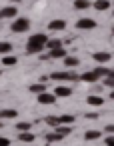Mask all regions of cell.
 <instances>
[{"instance_id":"6da1fadb","label":"cell","mask_w":114,"mask_h":146,"mask_svg":"<svg viewBox=\"0 0 114 146\" xmlns=\"http://www.w3.org/2000/svg\"><path fill=\"white\" fill-rule=\"evenodd\" d=\"M46 42H48V36L42 34V32H36V34H32V36L28 38V42H26V52H28V54H38V52H42V50L46 48Z\"/></svg>"},{"instance_id":"7a4b0ae2","label":"cell","mask_w":114,"mask_h":146,"mask_svg":"<svg viewBox=\"0 0 114 146\" xmlns=\"http://www.w3.org/2000/svg\"><path fill=\"white\" fill-rule=\"evenodd\" d=\"M50 80L54 82H74V80H80V76L74 72V68H66V70H56L50 74Z\"/></svg>"},{"instance_id":"3957f363","label":"cell","mask_w":114,"mask_h":146,"mask_svg":"<svg viewBox=\"0 0 114 146\" xmlns=\"http://www.w3.org/2000/svg\"><path fill=\"white\" fill-rule=\"evenodd\" d=\"M10 30L16 32V34L28 32V30H30V20L24 18V16H16V18H12V22H10Z\"/></svg>"},{"instance_id":"277c9868","label":"cell","mask_w":114,"mask_h":146,"mask_svg":"<svg viewBox=\"0 0 114 146\" xmlns=\"http://www.w3.org/2000/svg\"><path fill=\"white\" fill-rule=\"evenodd\" d=\"M36 100H38V104H44V106H48V104H54V102L58 100V96H56L54 92H48V90H44V92H40V94L36 96Z\"/></svg>"},{"instance_id":"5b68a950","label":"cell","mask_w":114,"mask_h":146,"mask_svg":"<svg viewBox=\"0 0 114 146\" xmlns=\"http://www.w3.org/2000/svg\"><path fill=\"white\" fill-rule=\"evenodd\" d=\"M68 52H66V48L64 46H60V48H52L48 54H42V60H56V58H64Z\"/></svg>"},{"instance_id":"8992f818","label":"cell","mask_w":114,"mask_h":146,"mask_svg":"<svg viewBox=\"0 0 114 146\" xmlns=\"http://www.w3.org/2000/svg\"><path fill=\"white\" fill-rule=\"evenodd\" d=\"M76 28L78 30H94L96 28V20H92V18H80V20H76Z\"/></svg>"},{"instance_id":"52a82bcc","label":"cell","mask_w":114,"mask_h":146,"mask_svg":"<svg viewBox=\"0 0 114 146\" xmlns=\"http://www.w3.org/2000/svg\"><path fill=\"white\" fill-rule=\"evenodd\" d=\"M80 80L86 82V84H96V82H100L102 78H100L94 70H88V72H82V74H80Z\"/></svg>"},{"instance_id":"ba28073f","label":"cell","mask_w":114,"mask_h":146,"mask_svg":"<svg viewBox=\"0 0 114 146\" xmlns=\"http://www.w3.org/2000/svg\"><path fill=\"white\" fill-rule=\"evenodd\" d=\"M16 16H18L16 6H4L2 10H0V18H2V20H12V18H16Z\"/></svg>"},{"instance_id":"9c48e42d","label":"cell","mask_w":114,"mask_h":146,"mask_svg":"<svg viewBox=\"0 0 114 146\" xmlns=\"http://www.w3.org/2000/svg\"><path fill=\"white\" fill-rule=\"evenodd\" d=\"M64 28H66V20H62V18H54V20L48 22V30L50 32H60Z\"/></svg>"},{"instance_id":"30bf717a","label":"cell","mask_w":114,"mask_h":146,"mask_svg":"<svg viewBox=\"0 0 114 146\" xmlns=\"http://www.w3.org/2000/svg\"><path fill=\"white\" fill-rule=\"evenodd\" d=\"M110 58H112V54H110V52H104V50L92 54V60L98 62V64H106V62H110Z\"/></svg>"},{"instance_id":"8fae6325","label":"cell","mask_w":114,"mask_h":146,"mask_svg":"<svg viewBox=\"0 0 114 146\" xmlns=\"http://www.w3.org/2000/svg\"><path fill=\"white\" fill-rule=\"evenodd\" d=\"M54 94H56L58 98H68V96L72 94V88L66 86V84H58V86L54 88Z\"/></svg>"},{"instance_id":"7c38bea8","label":"cell","mask_w":114,"mask_h":146,"mask_svg":"<svg viewBox=\"0 0 114 146\" xmlns=\"http://www.w3.org/2000/svg\"><path fill=\"white\" fill-rule=\"evenodd\" d=\"M36 140V134L26 130V132H18V142H24V144H32Z\"/></svg>"},{"instance_id":"4fadbf2b","label":"cell","mask_w":114,"mask_h":146,"mask_svg":"<svg viewBox=\"0 0 114 146\" xmlns=\"http://www.w3.org/2000/svg\"><path fill=\"white\" fill-rule=\"evenodd\" d=\"M16 116H18V110H14V108H2V110H0V118L14 120Z\"/></svg>"},{"instance_id":"5bb4252c","label":"cell","mask_w":114,"mask_h":146,"mask_svg":"<svg viewBox=\"0 0 114 146\" xmlns=\"http://www.w3.org/2000/svg\"><path fill=\"white\" fill-rule=\"evenodd\" d=\"M16 64H18V58H16L14 54H4V56H2V66L10 68V66H16Z\"/></svg>"},{"instance_id":"9a60e30c","label":"cell","mask_w":114,"mask_h":146,"mask_svg":"<svg viewBox=\"0 0 114 146\" xmlns=\"http://www.w3.org/2000/svg\"><path fill=\"white\" fill-rule=\"evenodd\" d=\"M86 102H88L90 106H102V104H104V98H102L100 94H94V92H92V94L86 98Z\"/></svg>"},{"instance_id":"2e32d148","label":"cell","mask_w":114,"mask_h":146,"mask_svg":"<svg viewBox=\"0 0 114 146\" xmlns=\"http://www.w3.org/2000/svg\"><path fill=\"white\" fill-rule=\"evenodd\" d=\"M62 60H64V68H76V66L80 64V60H78L76 56H68V54H66Z\"/></svg>"},{"instance_id":"e0dca14e","label":"cell","mask_w":114,"mask_h":146,"mask_svg":"<svg viewBox=\"0 0 114 146\" xmlns=\"http://www.w3.org/2000/svg\"><path fill=\"white\" fill-rule=\"evenodd\" d=\"M92 6L96 10H100V12H106L110 8V2H108V0H96V2H92Z\"/></svg>"},{"instance_id":"ac0fdd59","label":"cell","mask_w":114,"mask_h":146,"mask_svg":"<svg viewBox=\"0 0 114 146\" xmlns=\"http://www.w3.org/2000/svg\"><path fill=\"white\" fill-rule=\"evenodd\" d=\"M54 130H56L58 134H62V136L66 138V136H68V134L72 132V124H60V126H56Z\"/></svg>"},{"instance_id":"d6986e66","label":"cell","mask_w":114,"mask_h":146,"mask_svg":"<svg viewBox=\"0 0 114 146\" xmlns=\"http://www.w3.org/2000/svg\"><path fill=\"white\" fill-rule=\"evenodd\" d=\"M44 138H46V142H48V144H52V142H60V140H62L64 136H62V134H58V132L54 130V132H48V134H46Z\"/></svg>"},{"instance_id":"ffe728a7","label":"cell","mask_w":114,"mask_h":146,"mask_svg":"<svg viewBox=\"0 0 114 146\" xmlns=\"http://www.w3.org/2000/svg\"><path fill=\"white\" fill-rule=\"evenodd\" d=\"M90 6H92L90 0H74V8H76V10H86V8H90Z\"/></svg>"},{"instance_id":"44dd1931","label":"cell","mask_w":114,"mask_h":146,"mask_svg":"<svg viewBox=\"0 0 114 146\" xmlns=\"http://www.w3.org/2000/svg\"><path fill=\"white\" fill-rule=\"evenodd\" d=\"M28 90H30L32 94H36V96H38L40 92H44V90H46V84H40V82H38V84H30V86H28Z\"/></svg>"},{"instance_id":"7402d4cb","label":"cell","mask_w":114,"mask_h":146,"mask_svg":"<svg viewBox=\"0 0 114 146\" xmlns=\"http://www.w3.org/2000/svg\"><path fill=\"white\" fill-rule=\"evenodd\" d=\"M84 138H86V140H100V138H102V132H100V130H88V132L84 134Z\"/></svg>"},{"instance_id":"603a6c76","label":"cell","mask_w":114,"mask_h":146,"mask_svg":"<svg viewBox=\"0 0 114 146\" xmlns=\"http://www.w3.org/2000/svg\"><path fill=\"white\" fill-rule=\"evenodd\" d=\"M60 46H62V40H60V38H48V42H46V48H48V50L60 48Z\"/></svg>"},{"instance_id":"cb8c5ba5","label":"cell","mask_w":114,"mask_h":146,"mask_svg":"<svg viewBox=\"0 0 114 146\" xmlns=\"http://www.w3.org/2000/svg\"><path fill=\"white\" fill-rule=\"evenodd\" d=\"M44 122H46L50 128H56V126H60V118H58V116H46V118H44Z\"/></svg>"},{"instance_id":"d4e9b609","label":"cell","mask_w":114,"mask_h":146,"mask_svg":"<svg viewBox=\"0 0 114 146\" xmlns=\"http://www.w3.org/2000/svg\"><path fill=\"white\" fill-rule=\"evenodd\" d=\"M10 52H12V44L2 40V42H0V54L4 56V54H10Z\"/></svg>"},{"instance_id":"484cf974","label":"cell","mask_w":114,"mask_h":146,"mask_svg":"<svg viewBox=\"0 0 114 146\" xmlns=\"http://www.w3.org/2000/svg\"><path fill=\"white\" fill-rule=\"evenodd\" d=\"M58 118H60V124H74V120H76V116H72V114H62Z\"/></svg>"},{"instance_id":"4316f807","label":"cell","mask_w":114,"mask_h":146,"mask_svg":"<svg viewBox=\"0 0 114 146\" xmlns=\"http://www.w3.org/2000/svg\"><path fill=\"white\" fill-rule=\"evenodd\" d=\"M26 130H32L30 122H16V132H26Z\"/></svg>"},{"instance_id":"83f0119b","label":"cell","mask_w":114,"mask_h":146,"mask_svg":"<svg viewBox=\"0 0 114 146\" xmlns=\"http://www.w3.org/2000/svg\"><path fill=\"white\" fill-rule=\"evenodd\" d=\"M94 72L100 76V78H104V76H108V72H110V68H106V66H102V64H98V68H94Z\"/></svg>"},{"instance_id":"f1b7e54d","label":"cell","mask_w":114,"mask_h":146,"mask_svg":"<svg viewBox=\"0 0 114 146\" xmlns=\"http://www.w3.org/2000/svg\"><path fill=\"white\" fill-rule=\"evenodd\" d=\"M102 86L114 88V78H112V76H104V78H102Z\"/></svg>"},{"instance_id":"f546056e","label":"cell","mask_w":114,"mask_h":146,"mask_svg":"<svg viewBox=\"0 0 114 146\" xmlns=\"http://www.w3.org/2000/svg\"><path fill=\"white\" fill-rule=\"evenodd\" d=\"M104 144H106V146H114V134H108V136L104 138Z\"/></svg>"},{"instance_id":"4dcf8cb0","label":"cell","mask_w":114,"mask_h":146,"mask_svg":"<svg viewBox=\"0 0 114 146\" xmlns=\"http://www.w3.org/2000/svg\"><path fill=\"white\" fill-rule=\"evenodd\" d=\"M86 118H88V120H98V118H100V114H98V112H88V114H86Z\"/></svg>"},{"instance_id":"1f68e13d","label":"cell","mask_w":114,"mask_h":146,"mask_svg":"<svg viewBox=\"0 0 114 146\" xmlns=\"http://www.w3.org/2000/svg\"><path fill=\"white\" fill-rule=\"evenodd\" d=\"M104 132H108V134H114V124H106V126H104Z\"/></svg>"},{"instance_id":"d6a6232c","label":"cell","mask_w":114,"mask_h":146,"mask_svg":"<svg viewBox=\"0 0 114 146\" xmlns=\"http://www.w3.org/2000/svg\"><path fill=\"white\" fill-rule=\"evenodd\" d=\"M0 146H10V140L4 138V136H0Z\"/></svg>"},{"instance_id":"836d02e7","label":"cell","mask_w":114,"mask_h":146,"mask_svg":"<svg viewBox=\"0 0 114 146\" xmlns=\"http://www.w3.org/2000/svg\"><path fill=\"white\" fill-rule=\"evenodd\" d=\"M110 98H112V100H114V88H112V92H110Z\"/></svg>"},{"instance_id":"e575fe53","label":"cell","mask_w":114,"mask_h":146,"mask_svg":"<svg viewBox=\"0 0 114 146\" xmlns=\"http://www.w3.org/2000/svg\"><path fill=\"white\" fill-rule=\"evenodd\" d=\"M8 2H20V0H8Z\"/></svg>"},{"instance_id":"d590c367","label":"cell","mask_w":114,"mask_h":146,"mask_svg":"<svg viewBox=\"0 0 114 146\" xmlns=\"http://www.w3.org/2000/svg\"><path fill=\"white\" fill-rule=\"evenodd\" d=\"M30 146H36V144H34V142H32V144H30Z\"/></svg>"},{"instance_id":"8d00e7d4","label":"cell","mask_w":114,"mask_h":146,"mask_svg":"<svg viewBox=\"0 0 114 146\" xmlns=\"http://www.w3.org/2000/svg\"><path fill=\"white\" fill-rule=\"evenodd\" d=\"M0 128H2V122H0Z\"/></svg>"},{"instance_id":"74e56055","label":"cell","mask_w":114,"mask_h":146,"mask_svg":"<svg viewBox=\"0 0 114 146\" xmlns=\"http://www.w3.org/2000/svg\"><path fill=\"white\" fill-rule=\"evenodd\" d=\"M0 20H2V18H0Z\"/></svg>"},{"instance_id":"f35d334b","label":"cell","mask_w":114,"mask_h":146,"mask_svg":"<svg viewBox=\"0 0 114 146\" xmlns=\"http://www.w3.org/2000/svg\"><path fill=\"white\" fill-rule=\"evenodd\" d=\"M0 120H2V118H0Z\"/></svg>"}]
</instances>
